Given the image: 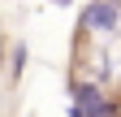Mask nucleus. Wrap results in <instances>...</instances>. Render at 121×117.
<instances>
[{"label":"nucleus","mask_w":121,"mask_h":117,"mask_svg":"<svg viewBox=\"0 0 121 117\" xmlns=\"http://www.w3.org/2000/svg\"><path fill=\"white\" fill-rule=\"evenodd\" d=\"M69 95H73V104H69L73 117H112V113H117L112 100L99 95V82H73Z\"/></svg>","instance_id":"obj_1"},{"label":"nucleus","mask_w":121,"mask_h":117,"mask_svg":"<svg viewBox=\"0 0 121 117\" xmlns=\"http://www.w3.org/2000/svg\"><path fill=\"white\" fill-rule=\"evenodd\" d=\"M121 26V4L117 0H91L78 13V31H95V35H112Z\"/></svg>","instance_id":"obj_2"},{"label":"nucleus","mask_w":121,"mask_h":117,"mask_svg":"<svg viewBox=\"0 0 121 117\" xmlns=\"http://www.w3.org/2000/svg\"><path fill=\"white\" fill-rule=\"evenodd\" d=\"M26 74V43H13L9 48V82H22Z\"/></svg>","instance_id":"obj_3"},{"label":"nucleus","mask_w":121,"mask_h":117,"mask_svg":"<svg viewBox=\"0 0 121 117\" xmlns=\"http://www.w3.org/2000/svg\"><path fill=\"white\" fill-rule=\"evenodd\" d=\"M56 4H73V0H56Z\"/></svg>","instance_id":"obj_4"}]
</instances>
